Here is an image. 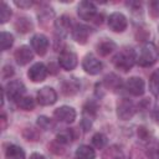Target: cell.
Returning a JSON list of instances; mask_svg holds the SVG:
<instances>
[{
	"label": "cell",
	"mask_w": 159,
	"mask_h": 159,
	"mask_svg": "<svg viewBox=\"0 0 159 159\" xmlns=\"http://www.w3.org/2000/svg\"><path fill=\"white\" fill-rule=\"evenodd\" d=\"M14 56H15L16 62H17L20 66L27 65V63L34 58L32 50H31L29 46H21V47H19V48L15 51Z\"/></svg>",
	"instance_id": "2e32d148"
},
{
	"label": "cell",
	"mask_w": 159,
	"mask_h": 159,
	"mask_svg": "<svg viewBox=\"0 0 159 159\" xmlns=\"http://www.w3.org/2000/svg\"><path fill=\"white\" fill-rule=\"evenodd\" d=\"M128 26L127 17L122 12H113L108 17V27L114 32H123Z\"/></svg>",
	"instance_id": "8992f818"
},
{
	"label": "cell",
	"mask_w": 159,
	"mask_h": 159,
	"mask_svg": "<svg viewBox=\"0 0 159 159\" xmlns=\"http://www.w3.org/2000/svg\"><path fill=\"white\" fill-rule=\"evenodd\" d=\"M30 159H46L42 154H39V153H34L30 155Z\"/></svg>",
	"instance_id": "e575fe53"
},
{
	"label": "cell",
	"mask_w": 159,
	"mask_h": 159,
	"mask_svg": "<svg viewBox=\"0 0 159 159\" xmlns=\"http://www.w3.org/2000/svg\"><path fill=\"white\" fill-rule=\"evenodd\" d=\"M82 67L89 75H98L102 71L103 65L96 56H93L92 53H88L84 56V58L82 61Z\"/></svg>",
	"instance_id": "52a82bcc"
},
{
	"label": "cell",
	"mask_w": 159,
	"mask_h": 159,
	"mask_svg": "<svg viewBox=\"0 0 159 159\" xmlns=\"http://www.w3.org/2000/svg\"><path fill=\"white\" fill-rule=\"evenodd\" d=\"M37 125H39L41 129L47 130V129H51V128L53 127V123H52V120H51L50 118H47V117H45V116H41V117L37 118Z\"/></svg>",
	"instance_id": "f1b7e54d"
},
{
	"label": "cell",
	"mask_w": 159,
	"mask_h": 159,
	"mask_svg": "<svg viewBox=\"0 0 159 159\" xmlns=\"http://www.w3.org/2000/svg\"><path fill=\"white\" fill-rule=\"evenodd\" d=\"M92 144L94 148L97 149H102L106 147L107 144V137L103 134V133H96L93 137H92Z\"/></svg>",
	"instance_id": "d4e9b609"
},
{
	"label": "cell",
	"mask_w": 159,
	"mask_h": 159,
	"mask_svg": "<svg viewBox=\"0 0 159 159\" xmlns=\"http://www.w3.org/2000/svg\"><path fill=\"white\" fill-rule=\"evenodd\" d=\"M14 43V36L10 34V32H6V31H2L0 34V45H1V50L2 51H6L7 48H10Z\"/></svg>",
	"instance_id": "cb8c5ba5"
},
{
	"label": "cell",
	"mask_w": 159,
	"mask_h": 159,
	"mask_svg": "<svg viewBox=\"0 0 159 159\" xmlns=\"http://www.w3.org/2000/svg\"><path fill=\"white\" fill-rule=\"evenodd\" d=\"M158 31H159V26H158Z\"/></svg>",
	"instance_id": "8d00e7d4"
},
{
	"label": "cell",
	"mask_w": 159,
	"mask_h": 159,
	"mask_svg": "<svg viewBox=\"0 0 159 159\" xmlns=\"http://www.w3.org/2000/svg\"><path fill=\"white\" fill-rule=\"evenodd\" d=\"M149 88H150V92L159 98V70H155L152 73L149 80Z\"/></svg>",
	"instance_id": "603a6c76"
},
{
	"label": "cell",
	"mask_w": 159,
	"mask_h": 159,
	"mask_svg": "<svg viewBox=\"0 0 159 159\" xmlns=\"http://www.w3.org/2000/svg\"><path fill=\"white\" fill-rule=\"evenodd\" d=\"M149 14L152 17H159V0H153L149 2Z\"/></svg>",
	"instance_id": "f546056e"
},
{
	"label": "cell",
	"mask_w": 159,
	"mask_h": 159,
	"mask_svg": "<svg viewBox=\"0 0 159 159\" xmlns=\"http://www.w3.org/2000/svg\"><path fill=\"white\" fill-rule=\"evenodd\" d=\"M135 62H137V53L133 48H128V47L120 50L113 58V63L116 68L123 72L129 71Z\"/></svg>",
	"instance_id": "7a4b0ae2"
},
{
	"label": "cell",
	"mask_w": 159,
	"mask_h": 159,
	"mask_svg": "<svg viewBox=\"0 0 159 159\" xmlns=\"http://www.w3.org/2000/svg\"><path fill=\"white\" fill-rule=\"evenodd\" d=\"M31 47L37 55L43 56L48 50V39L42 34H36L31 37Z\"/></svg>",
	"instance_id": "30bf717a"
},
{
	"label": "cell",
	"mask_w": 159,
	"mask_h": 159,
	"mask_svg": "<svg viewBox=\"0 0 159 159\" xmlns=\"http://www.w3.org/2000/svg\"><path fill=\"white\" fill-rule=\"evenodd\" d=\"M26 88H25V84L19 81V80H14L11 82H9L4 89V92L6 93L7 98L11 99V101H19L21 97H24V93H25Z\"/></svg>",
	"instance_id": "277c9868"
},
{
	"label": "cell",
	"mask_w": 159,
	"mask_h": 159,
	"mask_svg": "<svg viewBox=\"0 0 159 159\" xmlns=\"http://www.w3.org/2000/svg\"><path fill=\"white\" fill-rule=\"evenodd\" d=\"M56 140H57L58 143H61V144H68L70 142L73 140L72 130H71V129H66V130L58 133L57 137H56Z\"/></svg>",
	"instance_id": "4316f807"
},
{
	"label": "cell",
	"mask_w": 159,
	"mask_h": 159,
	"mask_svg": "<svg viewBox=\"0 0 159 159\" xmlns=\"http://www.w3.org/2000/svg\"><path fill=\"white\" fill-rule=\"evenodd\" d=\"M77 12L78 16L84 21H94L96 19H98L97 7L91 1H81L77 7Z\"/></svg>",
	"instance_id": "3957f363"
},
{
	"label": "cell",
	"mask_w": 159,
	"mask_h": 159,
	"mask_svg": "<svg viewBox=\"0 0 159 159\" xmlns=\"http://www.w3.org/2000/svg\"><path fill=\"white\" fill-rule=\"evenodd\" d=\"M11 14L12 12H11L10 6L6 2H2L1 4V9H0V22L1 24H5L7 20H10Z\"/></svg>",
	"instance_id": "83f0119b"
},
{
	"label": "cell",
	"mask_w": 159,
	"mask_h": 159,
	"mask_svg": "<svg viewBox=\"0 0 159 159\" xmlns=\"http://www.w3.org/2000/svg\"><path fill=\"white\" fill-rule=\"evenodd\" d=\"M159 58V51L153 42H145L137 53V63L142 67H149L154 65Z\"/></svg>",
	"instance_id": "6da1fadb"
},
{
	"label": "cell",
	"mask_w": 159,
	"mask_h": 159,
	"mask_svg": "<svg viewBox=\"0 0 159 159\" xmlns=\"http://www.w3.org/2000/svg\"><path fill=\"white\" fill-rule=\"evenodd\" d=\"M102 159H124V155L119 147L111 145L107 149H104L102 154Z\"/></svg>",
	"instance_id": "d6986e66"
},
{
	"label": "cell",
	"mask_w": 159,
	"mask_h": 159,
	"mask_svg": "<svg viewBox=\"0 0 159 159\" xmlns=\"http://www.w3.org/2000/svg\"><path fill=\"white\" fill-rule=\"evenodd\" d=\"M55 30H56V34L58 36H66L70 31H72V22H71V19L66 15H62L60 16L56 21H55Z\"/></svg>",
	"instance_id": "9a60e30c"
},
{
	"label": "cell",
	"mask_w": 159,
	"mask_h": 159,
	"mask_svg": "<svg viewBox=\"0 0 159 159\" xmlns=\"http://www.w3.org/2000/svg\"><path fill=\"white\" fill-rule=\"evenodd\" d=\"M32 27H34V25H32L31 20L27 19V17H24V16L22 17H19L16 20V22H15V29L19 32H21V34H26V32L31 31Z\"/></svg>",
	"instance_id": "44dd1931"
},
{
	"label": "cell",
	"mask_w": 159,
	"mask_h": 159,
	"mask_svg": "<svg viewBox=\"0 0 159 159\" xmlns=\"http://www.w3.org/2000/svg\"><path fill=\"white\" fill-rule=\"evenodd\" d=\"M153 117H154V119L159 123V109H157L155 112H154V114H153Z\"/></svg>",
	"instance_id": "d590c367"
},
{
	"label": "cell",
	"mask_w": 159,
	"mask_h": 159,
	"mask_svg": "<svg viewBox=\"0 0 159 159\" xmlns=\"http://www.w3.org/2000/svg\"><path fill=\"white\" fill-rule=\"evenodd\" d=\"M149 157L150 159H159V143H155L149 149Z\"/></svg>",
	"instance_id": "1f68e13d"
},
{
	"label": "cell",
	"mask_w": 159,
	"mask_h": 159,
	"mask_svg": "<svg viewBox=\"0 0 159 159\" xmlns=\"http://www.w3.org/2000/svg\"><path fill=\"white\" fill-rule=\"evenodd\" d=\"M17 106L24 111H31L35 107V101L31 97H21L17 101Z\"/></svg>",
	"instance_id": "484cf974"
},
{
	"label": "cell",
	"mask_w": 159,
	"mask_h": 159,
	"mask_svg": "<svg viewBox=\"0 0 159 159\" xmlns=\"http://www.w3.org/2000/svg\"><path fill=\"white\" fill-rule=\"evenodd\" d=\"M57 101V93L52 87H42L37 92V102L41 106H51Z\"/></svg>",
	"instance_id": "9c48e42d"
},
{
	"label": "cell",
	"mask_w": 159,
	"mask_h": 159,
	"mask_svg": "<svg viewBox=\"0 0 159 159\" xmlns=\"http://www.w3.org/2000/svg\"><path fill=\"white\" fill-rule=\"evenodd\" d=\"M113 50H116V43L113 41H111V40H103L97 45V51L102 56L109 55Z\"/></svg>",
	"instance_id": "7402d4cb"
},
{
	"label": "cell",
	"mask_w": 159,
	"mask_h": 159,
	"mask_svg": "<svg viewBox=\"0 0 159 159\" xmlns=\"http://www.w3.org/2000/svg\"><path fill=\"white\" fill-rule=\"evenodd\" d=\"M12 75H14V68L11 66H5L4 70H2V77L4 78H7V77H10Z\"/></svg>",
	"instance_id": "836d02e7"
},
{
	"label": "cell",
	"mask_w": 159,
	"mask_h": 159,
	"mask_svg": "<svg viewBox=\"0 0 159 159\" xmlns=\"http://www.w3.org/2000/svg\"><path fill=\"white\" fill-rule=\"evenodd\" d=\"M72 37L76 42L81 43V45H84L88 40V36L91 34V29L86 25H82V24H76L73 27H72Z\"/></svg>",
	"instance_id": "5bb4252c"
},
{
	"label": "cell",
	"mask_w": 159,
	"mask_h": 159,
	"mask_svg": "<svg viewBox=\"0 0 159 159\" xmlns=\"http://www.w3.org/2000/svg\"><path fill=\"white\" fill-rule=\"evenodd\" d=\"M125 89L133 96H142L145 91V83L140 77H130L125 82Z\"/></svg>",
	"instance_id": "7c38bea8"
},
{
	"label": "cell",
	"mask_w": 159,
	"mask_h": 159,
	"mask_svg": "<svg viewBox=\"0 0 159 159\" xmlns=\"http://www.w3.org/2000/svg\"><path fill=\"white\" fill-rule=\"evenodd\" d=\"M53 116L57 120L63 123H72L76 119V111L70 106H62L55 109Z\"/></svg>",
	"instance_id": "8fae6325"
},
{
	"label": "cell",
	"mask_w": 159,
	"mask_h": 159,
	"mask_svg": "<svg viewBox=\"0 0 159 159\" xmlns=\"http://www.w3.org/2000/svg\"><path fill=\"white\" fill-rule=\"evenodd\" d=\"M58 65L66 71L73 70L77 66V55L73 51L63 50L58 56Z\"/></svg>",
	"instance_id": "ba28073f"
},
{
	"label": "cell",
	"mask_w": 159,
	"mask_h": 159,
	"mask_svg": "<svg viewBox=\"0 0 159 159\" xmlns=\"http://www.w3.org/2000/svg\"><path fill=\"white\" fill-rule=\"evenodd\" d=\"M96 153L89 145H80L76 150V159H94Z\"/></svg>",
	"instance_id": "ffe728a7"
},
{
	"label": "cell",
	"mask_w": 159,
	"mask_h": 159,
	"mask_svg": "<svg viewBox=\"0 0 159 159\" xmlns=\"http://www.w3.org/2000/svg\"><path fill=\"white\" fill-rule=\"evenodd\" d=\"M135 113V107L132 101L128 98H122L118 104H117V116L122 120H128L130 119Z\"/></svg>",
	"instance_id": "5b68a950"
},
{
	"label": "cell",
	"mask_w": 159,
	"mask_h": 159,
	"mask_svg": "<svg viewBox=\"0 0 159 159\" xmlns=\"http://www.w3.org/2000/svg\"><path fill=\"white\" fill-rule=\"evenodd\" d=\"M53 16V11H52V9L50 7H47V9H43V10H41L40 12H39V19H40V21L41 22H43V21H47L50 17H52Z\"/></svg>",
	"instance_id": "4dcf8cb0"
},
{
	"label": "cell",
	"mask_w": 159,
	"mask_h": 159,
	"mask_svg": "<svg viewBox=\"0 0 159 159\" xmlns=\"http://www.w3.org/2000/svg\"><path fill=\"white\" fill-rule=\"evenodd\" d=\"M32 4H34V2L30 1V0H20V1L16 0V1H15V5L19 6V7H21V9H27V7H30Z\"/></svg>",
	"instance_id": "d6a6232c"
},
{
	"label": "cell",
	"mask_w": 159,
	"mask_h": 159,
	"mask_svg": "<svg viewBox=\"0 0 159 159\" xmlns=\"http://www.w3.org/2000/svg\"><path fill=\"white\" fill-rule=\"evenodd\" d=\"M78 89H80V83L76 78H68L62 84V92L66 96H72V94L77 93Z\"/></svg>",
	"instance_id": "ac0fdd59"
},
{
	"label": "cell",
	"mask_w": 159,
	"mask_h": 159,
	"mask_svg": "<svg viewBox=\"0 0 159 159\" xmlns=\"http://www.w3.org/2000/svg\"><path fill=\"white\" fill-rule=\"evenodd\" d=\"M27 76L32 82H42L47 77V68L43 63L37 62L30 67Z\"/></svg>",
	"instance_id": "4fadbf2b"
},
{
	"label": "cell",
	"mask_w": 159,
	"mask_h": 159,
	"mask_svg": "<svg viewBox=\"0 0 159 159\" xmlns=\"http://www.w3.org/2000/svg\"><path fill=\"white\" fill-rule=\"evenodd\" d=\"M5 158L6 159H25V152L21 147L11 144L5 150Z\"/></svg>",
	"instance_id": "e0dca14e"
}]
</instances>
